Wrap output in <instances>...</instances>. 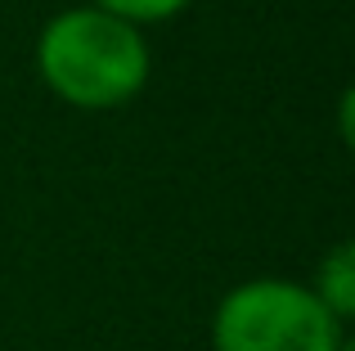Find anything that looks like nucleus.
I'll use <instances>...</instances> for the list:
<instances>
[{"mask_svg": "<svg viewBox=\"0 0 355 351\" xmlns=\"http://www.w3.org/2000/svg\"><path fill=\"white\" fill-rule=\"evenodd\" d=\"M32 63L59 104L77 113H113L144 95L153 77V45L144 27L81 0L41 23Z\"/></svg>", "mask_w": 355, "mask_h": 351, "instance_id": "f257e3e1", "label": "nucleus"}, {"mask_svg": "<svg viewBox=\"0 0 355 351\" xmlns=\"http://www.w3.org/2000/svg\"><path fill=\"white\" fill-rule=\"evenodd\" d=\"M211 351H342L347 325L311 293L306 280L257 275L211 311Z\"/></svg>", "mask_w": 355, "mask_h": 351, "instance_id": "f03ea898", "label": "nucleus"}, {"mask_svg": "<svg viewBox=\"0 0 355 351\" xmlns=\"http://www.w3.org/2000/svg\"><path fill=\"white\" fill-rule=\"evenodd\" d=\"M306 284H311V293L342 320V325H351V316H355V248L347 239H338V243L315 262V275Z\"/></svg>", "mask_w": 355, "mask_h": 351, "instance_id": "7ed1b4c3", "label": "nucleus"}, {"mask_svg": "<svg viewBox=\"0 0 355 351\" xmlns=\"http://www.w3.org/2000/svg\"><path fill=\"white\" fill-rule=\"evenodd\" d=\"M86 5H99V9H108V14L126 18L135 27H153V23H166V18L184 14L193 0H86Z\"/></svg>", "mask_w": 355, "mask_h": 351, "instance_id": "20e7f679", "label": "nucleus"}, {"mask_svg": "<svg viewBox=\"0 0 355 351\" xmlns=\"http://www.w3.org/2000/svg\"><path fill=\"white\" fill-rule=\"evenodd\" d=\"M342 351H355V343H351V338H347V343H342Z\"/></svg>", "mask_w": 355, "mask_h": 351, "instance_id": "39448f33", "label": "nucleus"}]
</instances>
